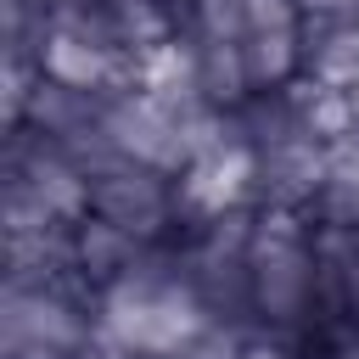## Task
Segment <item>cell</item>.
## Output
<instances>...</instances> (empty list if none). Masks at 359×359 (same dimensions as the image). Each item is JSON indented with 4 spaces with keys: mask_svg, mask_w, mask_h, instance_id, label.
I'll return each instance as SVG.
<instances>
[{
    "mask_svg": "<svg viewBox=\"0 0 359 359\" xmlns=\"http://www.w3.org/2000/svg\"><path fill=\"white\" fill-rule=\"evenodd\" d=\"M337 359H359V342H342V348H337Z\"/></svg>",
    "mask_w": 359,
    "mask_h": 359,
    "instance_id": "ba28073f",
    "label": "cell"
},
{
    "mask_svg": "<svg viewBox=\"0 0 359 359\" xmlns=\"http://www.w3.org/2000/svg\"><path fill=\"white\" fill-rule=\"evenodd\" d=\"M247 280H252V309L292 331L314 314L320 303V264H314V236H303L292 208H264L252 219V252H247Z\"/></svg>",
    "mask_w": 359,
    "mask_h": 359,
    "instance_id": "7a4b0ae2",
    "label": "cell"
},
{
    "mask_svg": "<svg viewBox=\"0 0 359 359\" xmlns=\"http://www.w3.org/2000/svg\"><path fill=\"white\" fill-rule=\"evenodd\" d=\"M174 174L163 168H146L135 157H112L107 168L90 174V213L112 219L118 230L140 236V241H157L174 219H180V185H168Z\"/></svg>",
    "mask_w": 359,
    "mask_h": 359,
    "instance_id": "277c9868",
    "label": "cell"
},
{
    "mask_svg": "<svg viewBox=\"0 0 359 359\" xmlns=\"http://www.w3.org/2000/svg\"><path fill=\"white\" fill-rule=\"evenodd\" d=\"M314 213L325 224H359V135L331 146V168L314 196Z\"/></svg>",
    "mask_w": 359,
    "mask_h": 359,
    "instance_id": "5b68a950",
    "label": "cell"
},
{
    "mask_svg": "<svg viewBox=\"0 0 359 359\" xmlns=\"http://www.w3.org/2000/svg\"><path fill=\"white\" fill-rule=\"evenodd\" d=\"M180 269L185 264L157 269L151 252H146L129 275L101 286V303H95L101 342L95 348H112L123 359H180L196 342H208L213 337V309L191 286V275H180Z\"/></svg>",
    "mask_w": 359,
    "mask_h": 359,
    "instance_id": "6da1fadb",
    "label": "cell"
},
{
    "mask_svg": "<svg viewBox=\"0 0 359 359\" xmlns=\"http://www.w3.org/2000/svg\"><path fill=\"white\" fill-rule=\"evenodd\" d=\"M348 107H353V129H359V84L348 90Z\"/></svg>",
    "mask_w": 359,
    "mask_h": 359,
    "instance_id": "52a82bcc",
    "label": "cell"
},
{
    "mask_svg": "<svg viewBox=\"0 0 359 359\" xmlns=\"http://www.w3.org/2000/svg\"><path fill=\"white\" fill-rule=\"evenodd\" d=\"M95 342H101L95 314H84V303L62 280H39V286H11L6 292V359H22V353L90 359Z\"/></svg>",
    "mask_w": 359,
    "mask_h": 359,
    "instance_id": "3957f363",
    "label": "cell"
},
{
    "mask_svg": "<svg viewBox=\"0 0 359 359\" xmlns=\"http://www.w3.org/2000/svg\"><path fill=\"white\" fill-rule=\"evenodd\" d=\"M236 359H286V353H280L275 342H252V348H241Z\"/></svg>",
    "mask_w": 359,
    "mask_h": 359,
    "instance_id": "8992f818",
    "label": "cell"
}]
</instances>
